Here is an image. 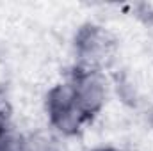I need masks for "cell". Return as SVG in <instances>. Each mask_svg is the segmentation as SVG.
<instances>
[{"label": "cell", "mask_w": 153, "mask_h": 151, "mask_svg": "<svg viewBox=\"0 0 153 151\" xmlns=\"http://www.w3.org/2000/svg\"><path fill=\"white\" fill-rule=\"evenodd\" d=\"M46 112L53 128L64 135H75L80 132L87 117L78 109L70 82L57 84L48 91L46 96Z\"/></svg>", "instance_id": "1"}, {"label": "cell", "mask_w": 153, "mask_h": 151, "mask_svg": "<svg viewBox=\"0 0 153 151\" xmlns=\"http://www.w3.org/2000/svg\"><path fill=\"white\" fill-rule=\"evenodd\" d=\"M114 41L100 25H84L75 36V53L85 70L100 71L112 59Z\"/></svg>", "instance_id": "2"}, {"label": "cell", "mask_w": 153, "mask_h": 151, "mask_svg": "<svg viewBox=\"0 0 153 151\" xmlns=\"http://www.w3.org/2000/svg\"><path fill=\"white\" fill-rule=\"evenodd\" d=\"M70 85L78 109L87 119L103 109L107 101V84L100 71L80 68L70 80Z\"/></svg>", "instance_id": "3"}, {"label": "cell", "mask_w": 153, "mask_h": 151, "mask_svg": "<svg viewBox=\"0 0 153 151\" xmlns=\"http://www.w3.org/2000/svg\"><path fill=\"white\" fill-rule=\"evenodd\" d=\"M0 151H30V141L9 124H0Z\"/></svg>", "instance_id": "4"}, {"label": "cell", "mask_w": 153, "mask_h": 151, "mask_svg": "<svg viewBox=\"0 0 153 151\" xmlns=\"http://www.w3.org/2000/svg\"><path fill=\"white\" fill-rule=\"evenodd\" d=\"M96 151H121V150H116V148H102V150H96Z\"/></svg>", "instance_id": "5"}]
</instances>
